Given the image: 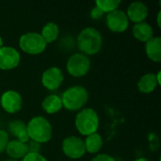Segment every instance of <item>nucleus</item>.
<instances>
[{
	"mask_svg": "<svg viewBox=\"0 0 161 161\" xmlns=\"http://www.w3.org/2000/svg\"><path fill=\"white\" fill-rule=\"evenodd\" d=\"M62 108L69 111H79L86 106L89 100V92L83 86H72L66 89L61 96Z\"/></svg>",
	"mask_w": 161,
	"mask_h": 161,
	"instance_id": "obj_4",
	"label": "nucleus"
},
{
	"mask_svg": "<svg viewBox=\"0 0 161 161\" xmlns=\"http://www.w3.org/2000/svg\"><path fill=\"white\" fill-rule=\"evenodd\" d=\"M91 161H116V159L108 154H98L93 157Z\"/></svg>",
	"mask_w": 161,
	"mask_h": 161,
	"instance_id": "obj_25",
	"label": "nucleus"
},
{
	"mask_svg": "<svg viewBox=\"0 0 161 161\" xmlns=\"http://www.w3.org/2000/svg\"><path fill=\"white\" fill-rule=\"evenodd\" d=\"M125 13L129 22L131 21L134 24L142 23L148 16V7L142 1H134L128 5Z\"/></svg>",
	"mask_w": 161,
	"mask_h": 161,
	"instance_id": "obj_12",
	"label": "nucleus"
},
{
	"mask_svg": "<svg viewBox=\"0 0 161 161\" xmlns=\"http://www.w3.org/2000/svg\"><path fill=\"white\" fill-rule=\"evenodd\" d=\"M134 161H150L148 158H136Z\"/></svg>",
	"mask_w": 161,
	"mask_h": 161,
	"instance_id": "obj_29",
	"label": "nucleus"
},
{
	"mask_svg": "<svg viewBox=\"0 0 161 161\" xmlns=\"http://www.w3.org/2000/svg\"><path fill=\"white\" fill-rule=\"evenodd\" d=\"M26 131L29 140L40 144L48 142L53 135V128L50 122L43 116H35L26 124Z\"/></svg>",
	"mask_w": 161,
	"mask_h": 161,
	"instance_id": "obj_2",
	"label": "nucleus"
},
{
	"mask_svg": "<svg viewBox=\"0 0 161 161\" xmlns=\"http://www.w3.org/2000/svg\"><path fill=\"white\" fill-rule=\"evenodd\" d=\"M5 152L10 158V159L18 161L19 159H22L28 153V149L26 143L14 139L8 142Z\"/></svg>",
	"mask_w": 161,
	"mask_h": 161,
	"instance_id": "obj_14",
	"label": "nucleus"
},
{
	"mask_svg": "<svg viewBox=\"0 0 161 161\" xmlns=\"http://www.w3.org/2000/svg\"><path fill=\"white\" fill-rule=\"evenodd\" d=\"M21 161H48L41 153H27Z\"/></svg>",
	"mask_w": 161,
	"mask_h": 161,
	"instance_id": "obj_23",
	"label": "nucleus"
},
{
	"mask_svg": "<svg viewBox=\"0 0 161 161\" xmlns=\"http://www.w3.org/2000/svg\"><path fill=\"white\" fill-rule=\"evenodd\" d=\"M26 145H27L28 153H40V151L42 149V144H40L39 142H36L34 141H31V140L28 141Z\"/></svg>",
	"mask_w": 161,
	"mask_h": 161,
	"instance_id": "obj_24",
	"label": "nucleus"
},
{
	"mask_svg": "<svg viewBox=\"0 0 161 161\" xmlns=\"http://www.w3.org/2000/svg\"><path fill=\"white\" fill-rule=\"evenodd\" d=\"M84 145L86 152L90 154H97L103 147L102 136L98 133L87 136L84 140Z\"/></svg>",
	"mask_w": 161,
	"mask_h": 161,
	"instance_id": "obj_20",
	"label": "nucleus"
},
{
	"mask_svg": "<svg viewBox=\"0 0 161 161\" xmlns=\"http://www.w3.org/2000/svg\"><path fill=\"white\" fill-rule=\"evenodd\" d=\"M158 86V83L157 81V77H156V74L154 73H147L144 74L138 81L137 83V87L139 89V91L142 93H151L153 92L157 87Z\"/></svg>",
	"mask_w": 161,
	"mask_h": 161,
	"instance_id": "obj_17",
	"label": "nucleus"
},
{
	"mask_svg": "<svg viewBox=\"0 0 161 161\" xmlns=\"http://www.w3.org/2000/svg\"><path fill=\"white\" fill-rule=\"evenodd\" d=\"M91 69V59L82 53H75L71 55L66 62V70L73 77H83Z\"/></svg>",
	"mask_w": 161,
	"mask_h": 161,
	"instance_id": "obj_6",
	"label": "nucleus"
},
{
	"mask_svg": "<svg viewBox=\"0 0 161 161\" xmlns=\"http://www.w3.org/2000/svg\"><path fill=\"white\" fill-rule=\"evenodd\" d=\"M61 150L71 159H79L86 154L84 141L76 136L65 138L61 142Z\"/></svg>",
	"mask_w": 161,
	"mask_h": 161,
	"instance_id": "obj_7",
	"label": "nucleus"
},
{
	"mask_svg": "<svg viewBox=\"0 0 161 161\" xmlns=\"http://www.w3.org/2000/svg\"><path fill=\"white\" fill-rule=\"evenodd\" d=\"M64 75L60 68L57 66H51L47 68L42 75V84L48 91L58 90L63 83Z\"/></svg>",
	"mask_w": 161,
	"mask_h": 161,
	"instance_id": "obj_9",
	"label": "nucleus"
},
{
	"mask_svg": "<svg viewBox=\"0 0 161 161\" xmlns=\"http://www.w3.org/2000/svg\"><path fill=\"white\" fill-rule=\"evenodd\" d=\"M19 46L25 54L37 56L46 49L47 43L39 32H27L20 37Z\"/></svg>",
	"mask_w": 161,
	"mask_h": 161,
	"instance_id": "obj_5",
	"label": "nucleus"
},
{
	"mask_svg": "<svg viewBox=\"0 0 161 161\" xmlns=\"http://www.w3.org/2000/svg\"><path fill=\"white\" fill-rule=\"evenodd\" d=\"M156 77H157V81H158V85H160L161 84V71H158L157 74H156Z\"/></svg>",
	"mask_w": 161,
	"mask_h": 161,
	"instance_id": "obj_28",
	"label": "nucleus"
},
{
	"mask_svg": "<svg viewBox=\"0 0 161 161\" xmlns=\"http://www.w3.org/2000/svg\"><path fill=\"white\" fill-rule=\"evenodd\" d=\"M160 17H161V10H159V11L158 12V15H157V24H158V27H160L161 26Z\"/></svg>",
	"mask_w": 161,
	"mask_h": 161,
	"instance_id": "obj_27",
	"label": "nucleus"
},
{
	"mask_svg": "<svg viewBox=\"0 0 161 161\" xmlns=\"http://www.w3.org/2000/svg\"><path fill=\"white\" fill-rule=\"evenodd\" d=\"M75 125L77 132L82 136L97 133L100 126V118L96 110L92 108H84L77 111L75 118Z\"/></svg>",
	"mask_w": 161,
	"mask_h": 161,
	"instance_id": "obj_3",
	"label": "nucleus"
},
{
	"mask_svg": "<svg viewBox=\"0 0 161 161\" xmlns=\"http://www.w3.org/2000/svg\"><path fill=\"white\" fill-rule=\"evenodd\" d=\"M132 33L134 38L142 42H146L154 37V29L146 21L134 24L132 27Z\"/></svg>",
	"mask_w": 161,
	"mask_h": 161,
	"instance_id": "obj_15",
	"label": "nucleus"
},
{
	"mask_svg": "<svg viewBox=\"0 0 161 161\" xmlns=\"http://www.w3.org/2000/svg\"><path fill=\"white\" fill-rule=\"evenodd\" d=\"M20 61L21 55L16 48L5 45L0 48V70H13L20 64Z\"/></svg>",
	"mask_w": 161,
	"mask_h": 161,
	"instance_id": "obj_11",
	"label": "nucleus"
},
{
	"mask_svg": "<svg viewBox=\"0 0 161 161\" xmlns=\"http://www.w3.org/2000/svg\"><path fill=\"white\" fill-rule=\"evenodd\" d=\"M106 25L108 28L114 33H123L129 26V20L125 11L116 9L106 15Z\"/></svg>",
	"mask_w": 161,
	"mask_h": 161,
	"instance_id": "obj_8",
	"label": "nucleus"
},
{
	"mask_svg": "<svg viewBox=\"0 0 161 161\" xmlns=\"http://www.w3.org/2000/svg\"><path fill=\"white\" fill-rule=\"evenodd\" d=\"M0 106L7 113L14 114L22 109L23 98L18 92L8 90L0 97Z\"/></svg>",
	"mask_w": 161,
	"mask_h": 161,
	"instance_id": "obj_10",
	"label": "nucleus"
},
{
	"mask_svg": "<svg viewBox=\"0 0 161 161\" xmlns=\"http://www.w3.org/2000/svg\"><path fill=\"white\" fill-rule=\"evenodd\" d=\"M145 53L149 59L153 62L159 63L161 61V37L154 36L145 42Z\"/></svg>",
	"mask_w": 161,
	"mask_h": 161,
	"instance_id": "obj_16",
	"label": "nucleus"
},
{
	"mask_svg": "<svg viewBox=\"0 0 161 161\" xmlns=\"http://www.w3.org/2000/svg\"><path fill=\"white\" fill-rule=\"evenodd\" d=\"M5 161H17V160H14V159H10V158H9V159H7V160H5Z\"/></svg>",
	"mask_w": 161,
	"mask_h": 161,
	"instance_id": "obj_31",
	"label": "nucleus"
},
{
	"mask_svg": "<svg viewBox=\"0 0 161 161\" xmlns=\"http://www.w3.org/2000/svg\"><path fill=\"white\" fill-rule=\"evenodd\" d=\"M121 0H97L95 1V6L105 14L110 13L116 9L121 5Z\"/></svg>",
	"mask_w": 161,
	"mask_h": 161,
	"instance_id": "obj_21",
	"label": "nucleus"
},
{
	"mask_svg": "<svg viewBox=\"0 0 161 161\" xmlns=\"http://www.w3.org/2000/svg\"><path fill=\"white\" fill-rule=\"evenodd\" d=\"M8 135H12L15 140H18L24 143H27L29 141L27 131H26V124L22 120H13L8 125Z\"/></svg>",
	"mask_w": 161,
	"mask_h": 161,
	"instance_id": "obj_13",
	"label": "nucleus"
},
{
	"mask_svg": "<svg viewBox=\"0 0 161 161\" xmlns=\"http://www.w3.org/2000/svg\"><path fill=\"white\" fill-rule=\"evenodd\" d=\"M40 34L42 35V37L43 38V40L45 41V42L47 44L52 43V42H56V40L58 38L59 27L56 23L48 22L42 26Z\"/></svg>",
	"mask_w": 161,
	"mask_h": 161,
	"instance_id": "obj_19",
	"label": "nucleus"
},
{
	"mask_svg": "<svg viewBox=\"0 0 161 161\" xmlns=\"http://www.w3.org/2000/svg\"><path fill=\"white\" fill-rule=\"evenodd\" d=\"M103 15H104V13H103L96 6H94V7L91 9L90 16H91V18L93 19V20H99V19H101V18L103 17Z\"/></svg>",
	"mask_w": 161,
	"mask_h": 161,
	"instance_id": "obj_26",
	"label": "nucleus"
},
{
	"mask_svg": "<svg viewBox=\"0 0 161 161\" xmlns=\"http://www.w3.org/2000/svg\"><path fill=\"white\" fill-rule=\"evenodd\" d=\"M42 108L48 114L58 113L62 108V102L60 96L55 93L45 96L42 102Z\"/></svg>",
	"mask_w": 161,
	"mask_h": 161,
	"instance_id": "obj_18",
	"label": "nucleus"
},
{
	"mask_svg": "<svg viewBox=\"0 0 161 161\" xmlns=\"http://www.w3.org/2000/svg\"><path fill=\"white\" fill-rule=\"evenodd\" d=\"M9 142V135L6 130L0 129V153H3Z\"/></svg>",
	"mask_w": 161,
	"mask_h": 161,
	"instance_id": "obj_22",
	"label": "nucleus"
},
{
	"mask_svg": "<svg viewBox=\"0 0 161 161\" xmlns=\"http://www.w3.org/2000/svg\"><path fill=\"white\" fill-rule=\"evenodd\" d=\"M75 42L80 53L88 57L93 56L100 52L103 45V37L98 29L87 26L80 30Z\"/></svg>",
	"mask_w": 161,
	"mask_h": 161,
	"instance_id": "obj_1",
	"label": "nucleus"
},
{
	"mask_svg": "<svg viewBox=\"0 0 161 161\" xmlns=\"http://www.w3.org/2000/svg\"><path fill=\"white\" fill-rule=\"evenodd\" d=\"M4 46V43H3V39H2V37L0 36V48L1 47H3Z\"/></svg>",
	"mask_w": 161,
	"mask_h": 161,
	"instance_id": "obj_30",
	"label": "nucleus"
}]
</instances>
